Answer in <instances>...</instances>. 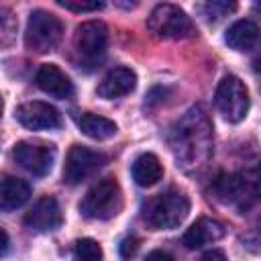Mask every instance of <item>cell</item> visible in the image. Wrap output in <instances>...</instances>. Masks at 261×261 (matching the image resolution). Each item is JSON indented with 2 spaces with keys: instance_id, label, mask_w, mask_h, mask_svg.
<instances>
[{
  "instance_id": "6da1fadb",
  "label": "cell",
  "mask_w": 261,
  "mask_h": 261,
  "mask_svg": "<svg viewBox=\"0 0 261 261\" xmlns=\"http://www.w3.org/2000/svg\"><path fill=\"white\" fill-rule=\"evenodd\" d=\"M169 149L186 173L200 171L212 157V124L202 106H192L167 135Z\"/></svg>"
},
{
  "instance_id": "7a4b0ae2",
  "label": "cell",
  "mask_w": 261,
  "mask_h": 261,
  "mask_svg": "<svg viewBox=\"0 0 261 261\" xmlns=\"http://www.w3.org/2000/svg\"><path fill=\"white\" fill-rule=\"evenodd\" d=\"M190 214V198L177 190L167 188L151 198H147L141 206V216L145 224L153 230H171L177 228Z\"/></svg>"
},
{
  "instance_id": "3957f363",
  "label": "cell",
  "mask_w": 261,
  "mask_h": 261,
  "mask_svg": "<svg viewBox=\"0 0 261 261\" xmlns=\"http://www.w3.org/2000/svg\"><path fill=\"white\" fill-rule=\"evenodd\" d=\"M122 208V192L116 179L104 177L96 181L80 202L82 216L90 220H108Z\"/></svg>"
},
{
  "instance_id": "277c9868",
  "label": "cell",
  "mask_w": 261,
  "mask_h": 261,
  "mask_svg": "<svg viewBox=\"0 0 261 261\" xmlns=\"http://www.w3.org/2000/svg\"><path fill=\"white\" fill-rule=\"evenodd\" d=\"M108 29L100 20L82 22L73 35V53L80 67H98L106 55Z\"/></svg>"
},
{
  "instance_id": "5b68a950",
  "label": "cell",
  "mask_w": 261,
  "mask_h": 261,
  "mask_svg": "<svg viewBox=\"0 0 261 261\" xmlns=\"http://www.w3.org/2000/svg\"><path fill=\"white\" fill-rule=\"evenodd\" d=\"M147 29L157 37V39H188L196 33L192 18L175 4H157L149 18H147Z\"/></svg>"
},
{
  "instance_id": "8992f818",
  "label": "cell",
  "mask_w": 261,
  "mask_h": 261,
  "mask_svg": "<svg viewBox=\"0 0 261 261\" xmlns=\"http://www.w3.org/2000/svg\"><path fill=\"white\" fill-rule=\"evenodd\" d=\"M63 37L61 20L47 10H33L27 20L24 45L33 53H49L53 51Z\"/></svg>"
},
{
  "instance_id": "52a82bcc",
  "label": "cell",
  "mask_w": 261,
  "mask_h": 261,
  "mask_svg": "<svg viewBox=\"0 0 261 261\" xmlns=\"http://www.w3.org/2000/svg\"><path fill=\"white\" fill-rule=\"evenodd\" d=\"M214 104L218 112L224 116V120L241 122L247 116L249 106H251L247 86L237 75H224L216 86Z\"/></svg>"
},
{
  "instance_id": "ba28073f",
  "label": "cell",
  "mask_w": 261,
  "mask_h": 261,
  "mask_svg": "<svg viewBox=\"0 0 261 261\" xmlns=\"http://www.w3.org/2000/svg\"><path fill=\"white\" fill-rule=\"evenodd\" d=\"M57 149L53 143L43 141H18L12 147V159L31 175L43 177L51 171L55 163Z\"/></svg>"
},
{
  "instance_id": "9c48e42d",
  "label": "cell",
  "mask_w": 261,
  "mask_h": 261,
  "mask_svg": "<svg viewBox=\"0 0 261 261\" xmlns=\"http://www.w3.org/2000/svg\"><path fill=\"white\" fill-rule=\"evenodd\" d=\"M106 161H108V157L104 153L88 149L84 145H73L65 157L63 181L69 186H77V184L86 181L88 177H92L94 173H98V169H102L106 165Z\"/></svg>"
},
{
  "instance_id": "30bf717a",
  "label": "cell",
  "mask_w": 261,
  "mask_h": 261,
  "mask_svg": "<svg viewBox=\"0 0 261 261\" xmlns=\"http://www.w3.org/2000/svg\"><path fill=\"white\" fill-rule=\"evenodd\" d=\"M214 192L222 202L237 204L241 210H245L251 202L257 198V179L255 173H230L222 175L214 184Z\"/></svg>"
},
{
  "instance_id": "8fae6325",
  "label": "cell",
  "mask_w": 261,
  "mask_h": 261,
  "mask_svg": "<svg viewBox=\"0 0 261 261\" xmlns=\"http://www.w3.org/2000/svg\"><path fill=\"white\" fill-rule=\"evenodd\" d=\"M14 118L29 130H51L61 126V114L47 102H24L14 110Z\"/></svg>"
},
{
  "instance_id": "7c38bea8",
  "label": "cell",
  "mask_w": 261,
  "mask_h": 261,
  "mask_svg": "<svg viewBox=\"0 0 261 261\" xmlns=\"http://www.w3.org/2000/svg\"><path fill=\"white\" fill-rule=\"evenodd\" d=\"M63 214L59 208V202L53 196L39 198L33 208L24 214V226L33 232H53L61 226Z\"/></svg>"
},
{
  "instance_id": "4fadbf2b",
  "label": "cell",
  "mask_w": 261,
  "mask_h": 261,
  "mask_svg": "<svg viewBox=\"0 0 261 261\" xmlns=\"http://www.w3.org/2000/svg\"><path fill=\"white\" fill-rule=\"evenodd\" d=\"M226 234V226L220 222V220H214V218H208V216H202L198 218L181 237V245L190 251L194 249H202L206 245H212L216 241H220L222 237Z\"/></svg>"
},
{
  "instance_id": "5bb4252c",
  "label": "cell",
  "mask_w": 261,
  "mask_h": 261,
  "mask_svg": "<svg viewBox=\"0 0 261 261\" xmlns=\"http://www.w3.org/2000/svg\"><path fill=\"white\" fill-rule=\"evenodd\" d=\"M137 86V73L124 65H118L114 69H110L98 84L96 94L104 100H116L122 98L126 94H130Z\"/></svg>"
},
{
  "instance_id": "9a60e30c",
  "label": "cell",
  "mask_w": 261,
  "mask_h": 261,
  "mask_svg": "<svg viewBox=\"0 0 261 261\" xmlns=\"http://www.w3.org/2000/svg\"><path fill=\"white\" fill-rule=\"evenodd\" d=\"M35 82H37V86L45 94H49L53 98L67 100V98L73 96V84H71V80L57 65H53V63L41 65L39 71H37V75H35Z\"/></svg>"
},
{
  "instance_id": "2e32d148",
  "label": "cell",
  "mask_w": 261,
  "mask_h": 261,
  "mask_svg": "<svg viewBox=\"0 0 261 261\" xmlns=\"http://www.w3.org/2000/svg\"><path fill=\"white\" fill-rule=\"evenodd\" d=\"M29 198H31V186L24 179L12 175L0 177V210L4 212L16 210L24 206Z\"/></svg>"
},
{
  "instance_id": "e0dca14e",
  "label": "cell",
  "mask_w": 261,
  "mask_h": 261,
  "mask_svg": "<svg viewBox=\"0 0 261 261\" xmlns=\"http://www.w3.org/2000/svg\"><path fill=\"white\" fill-rule=\"evenodd\" d=\"M224 41L230 49L247 53V51L255 49V45L259 41V27L253 20H247V18L237 20L234 24L228 27V31L224 35Z\"/></svg>"
},
{
  "instance_id": "ac0fdd59",
  "label": "cell",
  "mask_w": 261,
  "mask_h": 261,
  "mask_svg": "<svg viewBox=\"0 0 261 261\" xmlns=\"http://www.w3.org/2000/svg\"><path fill=\"white\" fill-rule=\"evenodd\" d=\"M130 173H133V179H135L137 186L151 188V186H155L163 177V165H161V161H159L157 155L143 153V155H139L133 161Z\"/></svg>"
},
{
  "instance_id": "d6986e66",
  "label": "cell",
  "mask_w": 261,
  "mask_h": 261,
  "mask_svg": "<svg viewBox=\"0 0 261 261\" xmlns=\"http://www.w3.org/2000/svg\"><path fill=\"white\" fill-rule=\"evenodd\" d=\"M77 126L86 137H90L94 141H106V139L114 137L118 130L114 120L100 116V114H92V112H84L77 118Z\"/></svg>"
},
{
  "instance_id": "ffe728a7",
  "label": "cell",
  "mask_w": 261,
  "mask_h": 261,
  "mask_svg": "<svg viewBox=\"0 0 261 261\" xmlns=\"http://www.w3.org/2000/svg\"><path fill=\"white\" fill-rule=\"evenodd\" d=\"M239 8V0H206L202 4V16L206 18V22H220L226 16L234 14Z\"/></svg>"
},
{
  "instance_id": "44dd1931",
  "label": "cell",
  "mask_w": 261,
  "mask_h": 261,
  "mask_svg": "<svg viewBox=\"0 0 261 261\" xmlns=\"http://www.w3.org/2000/svg\"><path fill=\"white\" fill-rule=\"evenodd\" d=\"M75 257L77 259H86V261H94V259H102V249L98 245V241L94 239H80L75 241Z\"/></svg>"
},
{
  "instance_id": "7402d4cb",
  "label": "cell",
  "mask_w": 261,
  "mask_h": 261,
  "mask_svg": "<svg viewBox=\"0 0 261 261\" xmlns=\"http://www.w3.org/2000/svg\"><path fill=\"white\" fill-rule=\"evenodd\" d=\"M55 2L71 12H96L104 8V0H55Z\"/></svg>"
},
{
  "instance_id": "603a6c76",
  "label": "cell",
  "mask_w": 261,
  "mask_h": 261,
  "mask_svg": "<svg viewBox=\"0 0 261 261\" xmlns=\"http://www.w3.org/2000/svg\"><path fill=\"white\" fill-rule=\"evenodd\" d=\"M137 239L135 237H130V239H124L122 243H120V255L122 257H130L135 251H137Z\"/></svg>"
},
{
  "instance_id": "cb8c5ba5",
  "label": "cell",
  "mask_w": 261,
  "mask_h": 261,
  "mask_svg": "<svg viewBox=\"0 0 261 261\" xmlns=\"http://www.w3.org/2000/svg\"><path fill=\"white\" fill-rule=\"evenodd\" d=\"M8 247H10V239H8L6 230H2V228H0V257L8 253Z\"/></svg>"
},
{
  "instance_id": "d4e9b609",
  "label": "cell",
  "mask_w": 261,
  "mask_h": 261,
  "mask_svg": "<svg viewBox=\"0 0 261 261\" xmlns=\"http://www.w3.org/2000/svg\"><path fill=\"white\" fill-rule=\"evenodd\" d=\"M147 257H149V259H155V257H159V259H173L169 253H163V251H151Z\"/></svg>"
},
{
  "instance_id": "484cf974",
  "label": "cell",
  "mask_w": 261,
  "mask_h": 261,
  "mask_svg": "<svg viewBox=\"0 0 261 261\" xmlns=\"http://www.w3.org/2000/svg\"><path fill=\"white\" fill-rule=\"evenodd\" d=\"M116 2H118V6H122V8H126V10L135 8V6L139 4V0H116Z\"/></svg>"
},
{
  "instance_id": "4316f807",
  "label": "cell",
  "mask_w": 261,
  "mask_h": 261,
  "mask_svg": "<svg viewBox=\"0 0 261 261\" xmlns=\"http://www.w3.org/2000/svg\"><path fill=\"white\" fill-rule=\"evenodd\" d=\"M204 259H224V253H220V251H210V253L204 255Z\"/></svg>"
},
{
  "instance_id": "83f0119b",
  "label": "cell",
  "mask_w": 261,
  "mask_h": 261,
  "mask_svg": "<svg viewBox=\"0 0 261 261\" xmlns=\"http://www.w3.org/2000/svg\"><path fill=\"white\" fill-rule=\"evenodd\" d=\"M2 108H4V102H2V94H0V116H2Z\"/></svg>"
}]
</instances>
